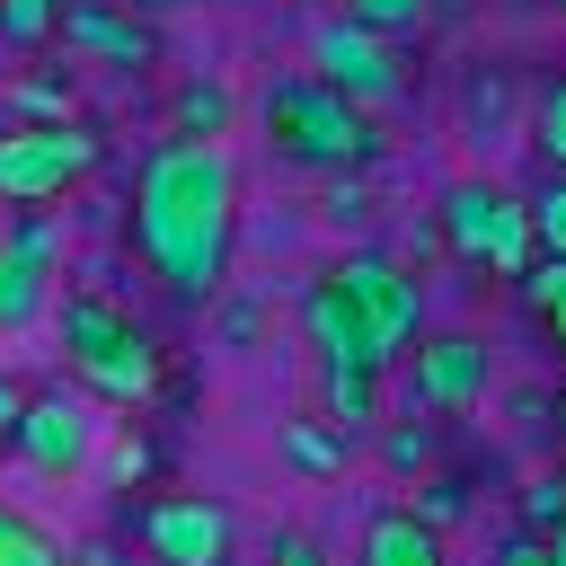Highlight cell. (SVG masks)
<instances>
[{
    "label": "cell",
    "instance_id": "obj_1",
    "mask_svg": "<svg viewBox=\"0 0 566 566\" xmlns=\"http://www.w3.org/2000/svg\"><path fill=\"white\" fill-rule=\"evenodd\" d=\"M230 239H239V159L221 142L168 133L133 168V248L177 301L230 292Z\"/></svg>",
    "mask_w": 566,
    "mask_h": 566
},
{
    "label": "cell",
    "instance_id": "obj_2",
    "mask_svg": "<svg viewBox=\"0 0 566 566\" xmlns=\"http://www.w3.org/2000/svg\"><path fill=\"white\" fill-rule=\"evenodd\" d=\"M256 124H265L274 159H292V168H354V159H371V150H380L371 115H363L345 88H327L318 71L265 80V97H256Z\"/></svg>",
    "mask_w": 566,
    "mask_h": 566
},
{
    "label": "cell",
    "instance_id": "obj_3",
    "mask_svg": "<svg viewBox=\"0 0 566 566\" xmlns=\"http://www.w3.org/2000/svg\"><path fill=\"white\" fill-rule=\"evenodd\" d=\"M318 283H327V292H336V310L354 318V336H363V363H371V371H389V363L424 336V292H416V274H407L398 256L354 248V256H336Z\"/></svg>",
    "mask_w": 566,
    "mask_h": 566
},
{
    "label": "cell",
    "instance_id": "obj_4",
    "mask_svg": "<svg viewBox=\"0 0 566 566\" xmlns=\"http://www.w3.org/2000/svg\"><path fill=\"white\" fill-rule=\"evenodd\" d=\"M62 345H71V371L106 398V407H142L159 389V345L97 292H71L62 301Z\"/></svg>",
    "mask_w": 566,
    "mask_h": 566
},
{
    "label": "cell",
    "instance_id": "obj_5",
    "mask_svg": "<svg viewBox=\"0 0 566 566\" xmlns=\"http://www.w3.org/2000/svg\"><path fill=\"white\" fill-rule=\"evenodd\" d=\"M442 239H451L469 265L504 274V283H522V265H531V248H539L531 203L504 195V186H486V177H451V186H442Z\"/></svg>",
    "mask_w": 566,
    "mask_h": 566
},
{
    "label": "cell",
    "instance_id": "obj_6",
    "mask_svg": "<svg viewBox=\"0 0 566 566\" xmlns=\"http://www.w3.org/2000/svg\"><path fill=\"white\" fill-rule=\"evenodd\" d=\"M97 159H106V142H97L80 115L9 124V133H0V203H53V195H71Z\"/></svg>",
    "mask_w": 566,
    "mask_h": 566
},
{
    "label": "cell",
    "instance_id": "obj_7",
    "mask_svg": "<svg viewBox=\"0 0 566 566\" xmlns=\"http://www.w3.org/2000/svg\"><path fill=\"white\" fill-rule=\"evenodd\" d=\"M486 371H495L486 336H460V327L451 336H416L398 354V389H407L416 416H469L486 398Z\"/></svg>",
    "mask_w": 566,
    "mask_h": 566
},
{
    "label": "cell",
    "instance_id": "obj_8",
    "mask_svg": "<svg viewBox=\"0 0 566 566\" xmlns=\"http://www.w3.org/2000/svg\"><path fill=\"white\" fill-rule=\"evenodd\" d=\"M124 531L159 557V566H230L239 557V531L212 495H150L124 513Z\"/></svg>",
    "mask_w": 566,
    "mask_h": 566
},
{
    "label": "cell",
    "instance_id": "obj_9",
    "mask_svg": "<svg viewBox=\"0 0 566 566\" xmlns=\"http://www.w3.org/2000/svg\"><path fill=\"white\" fill-rule=\"evenodd\" d=\"M310 62H318V80L345 88L354 106H389L398 80H407L398 53H389V35L363 27V18H327V27H310Z\"/></svg>",
    "mask_w": 566,
    "mask_h": 566
},
{
    "label": "cell",
    "instance_id": "obj_10",
    "mask_svg": "<svg viewBox=\"0 0 566 566\" xmlns=\"http://www.w3.org/2000/svg\"><path fill=\"white\" fill-rule=\"evenodd\" d=\"M9 451H18L35 478H80V469H88V451H97V416H88L71 389H44V398H27V416H18V433H9Z\"/></svg>",
    "mask_w": 566,
    "mask_h": 566
},
{
    "label": "cell",
    "instance_id": "obj_11",
    "mask_svg": "<svg viewBox=\"0 0 566 566\" xmlns=\"http://www.w3.org/2000/svg\"><path fill=\"white\" fill-rule=\"evenodd\" d=\"M53 265H62V230L44 212H27L9 239H0V336L35 327V310L53 301Z\"/></svg>",
    "mask_w": 566,
    "mask_h": 566
},
{
    "label": "cell",
    "instance_id": "obj_12",
    "mask_svg": "<svg viewBox=\"0 0 566 566\" xmlns=\"http://www.w3.org/2000/svg\"><path fill=\"white\" fill-rule=\"evenodd\" d=\"M354 566H451V557H442V531H424L407 504H389V513H371V522H363Z\"/></svg>",
    "mask_w": 566,
    "mask_h": 566
},
{
    "label": "cell",
    "instance_id": "obj_13",
    "mask_svg": "<svg viewBox=\"0 0 566 566\" xmlns=\"http://www.w3.org/2000/svg\"><path fill=\"white\" fill-rule=\"evenodd\" d=\"M62 27H71V44L97 53V62H150V35H142L115 0H62Z\"/></svg>",
    "mask_w": 566,
    "mask_h": 566
},
{
    "label": "cell",
    "instance_id": "obj_14",
    "mask_svg": "<svg viewBox=\"0 0 566 566\" xmlns=\"http://www.w3.org/2000/svg\"><path fill=\"white\" fill-rule=\"evenodd\" d=\"M318 398H327V424L354 442V433H380V371H354V363H318Z\"/></svg>",
    "mask_w": 566,
    "mask_h": 566
},
{
    "label": "cell",
    "instance_id": "obj_15",
    "mask_svg": "<svg viewBox=\"0 0 566 566\" xmlns=\"http://www.w3.org/2000/svg\"><path fill=\"white\" fill-rule=\"evenodd\" d=\"M283 460H292L301 478H336V469H345V433H336L327 416H292V424H283Z\"/></svg>",
    "mask_w": 566,
    "mask_h": 566
},
{
    "label": "cell",
    "instance_id": "obj_16",
    "mask_svg": "<svg viewBox=\"0 0 566 566\" xmlns=\"http://www.w3.org/2000/svg\"><path fill=\"white\" fill-rule=\"evenodd\" d=\"M0 566H71V548L35 522V513H18V504H0Z\"/></svg>",
    "mask_w": 566,
    "mask_h": 566
},
{
    "label": "cell",
    "instance_id": "obj_17",
    "mask_svg": "<svg viewBox=\"0 0 566 566\" xmlns=\"http://www.w3.org/2000/svg\"><path fill=\"white\" fill-rule=\"evenodd\" d=\"M177 133L186 142H221L230 133V88L221 80H186L177 88Z\"/></svg>",
    "mask_w": 566,
    "mask_h": 566
},
{
    "label": "cell",
    "instance_id": "obj_18",
    "mask_svg": "<svg viewBox=\"0 0 566 566\" xmlns=\"http://www.w3.org/2000/svg\"><path fill=\"white\" fill-rule=\"evenodd\" d=\"M531 142H539V159H548V177H566V71L539 88V106H531Z\"/></svg>",
    "mask_w": 566,
    "mask_h": 566
},
{
    "label": "cell",
    "instance_id": "obj_19",
    "mask_svg": "<svg viewBox=\"0 0 566 566\" xmlns=\"http://www.w3.org/2000/svg\"><path fill=\"white\" fill-rule=\"evenodd\" d=\"M407 513H416V522H424V531H451V522H460V513H469V486H460V478H424V486H416V504H407Z\"/></svg>",
    "mask_w": 566,
    "mask_h": 566
},
{
    "label": "cell",
    "instance_id": "obj_20",
    "mask_svg": "<svg viewBox=\"0 0 566 566\" xmlns=\"http://www.w3.org/2000/svg\"><path fill=\"white\" fill-rule=\"evenodd\" d=\"M62 27V0H0V35L9 44H44Z\"/></svg>",
    "mask_w": 566,
    "mask_h": 566
},
{
    "label": "cell",
    "instance_id": "obj_21",
    "mask_svg": "<svg viewBox=\"0 0 566 566\" xmlns=\"http://www.w3.org/2000/svg\"><path fill=\"white\" fill-rule=\"evenodd\" d=\"M380 460H389L398 478H416V469L433 460V433H424V424H380Z\"/></svg>",
    "mask_w": 566,
    "mask_h": 566
},
{
    "label": "cell",
    "instance_id": "obj_22",
    "mask_svg": "<svg viewBox=\"0 0 566 566\" xmlns=\"http://www.w3.org/2000/svg\"><path fill=\"white\" fill-rule=\"evenodd\" d=\"M531 230H539L548 256H566V177H548V186L531 195Z\"/></svg>",
    "mask_w": 566,
    "mask_h": 566
},
{
    "label": "cell",
    "instance_id": "obj_23",
    "mask_svg": "<svg viewBox=\"0 0 566 566\" xmlns=\"http://www.w3.org/2000/svg\"><path fill=\"white\" fill-rule=\"evenodd\" d=\"M424 9H433V0H345V18H363V27H380V35H407Z\"/></svg>",
    "mask_w": 566,
    "mask_h": 566
},
{
    "label": "cell",
    "instance_id": "obj_24",
    "mask_svg": "<svg viewBox=\"0 0 566 566\" xmlns=\"http://www.w3.org/2000/svg\"><path fill=\"white\" fill-rule=\"evenodd\" d=\"M212 301H221V292H212ZM221 336H230V345H239V354H248V345H256V336H265V310H256V301H248V292H230V301H221Z\"/></svg>",
    "mask_w": 566,
    "mask_h": 566
},
{
    "label": "cell",
    "instance_id": "obj_25",
    "mask_svg": "<svg viewBox=\"0 0 566 566\" xmlns=\"http://www.w3.org/2000/svg\"><path fill=\"white\" fill-rule=\"evenodd\" d=\"M522 301H531V310H557V301H566V256L522 265Z\"/></svg>",
    "mask_w": 566,
    "mask_h": 566
},
{
    "label": "cell",
    "instance_id": "obj_26",
    "mask_svg": "<svg viewBox=\"0 0 566 566\" xmlns=\"http://www.w3.org/2000/svg\"><path fill=\"white\" fill-rule=\"evenodd\" d=\"M522 513L548 531V522H566V478H531V495H522Z\"/></svg>",
    "mask_w": 566,
    "mask_h": 566
},
{
    "label": "cell",
    "instance_id": "obj_27",
    "mask_svg": "<svg viewBox=\"0 0 566 566\" xmlns=\"http://www.w3.org/2000/svg\"><path fill=\"white\" fill-rule=\"evenodd\" d=\"M486 566H548V539H539V531H513V539H495Z\"/></svg>",
    "mask_w": 566,
    "mask_h": 566
},
{
    "label": "cell",
    "instance_id": "obj_28",
    "mask_svg": "<svg viewBox=\"0 0 566 566\" xmlns=\"http://www.w3.org/2000/svg\"><path fill=\"white\" fill-rule=\"evenodd\" d=\"M274 566H327V548L310 531H274Z\"/></svg>",
    "mask_w": 566,
    "mask_h": 566
},
{
    "label": "cell",
    "instance_id": "obj_29",
    "mask_svg": "<svg viewBox=\"0 0 566 566\" xmlns=\"http://www.w3.org/2000/svg\"><path fill=\"white\" fill-rule=\"evenodd\" d=\"M71 566H124V539H80Z\"/></svg>",
    "mask_w": 566,
    "mask_h": 566
},
{
    "label": "cell",
    "instance_id": "obj_30",
    "mask_svg": "<svg viewBox=\"0 0 566 566\" xmlns=\"http://www.w3.org/2000/svg\"><path fill=\"white\" fill-rule=\"evenodd\" d=\"M115 478H124V486L150 478V442H124V451H115Z\"/></svg>",
    "mask_w": 566,
    "mask_h": 566
},
{
    "label": "cell",
    "instance_id": "obj_31",
    "mask_svg": "<svg viewBox=\"0 0 566 566\" xmlns=\"http://www.w3.org/2000/svg\"><path fill=\"white\" fill-rule=\"evenodd\" d=\"M18 416H27V389H9V380H0V433H18Z\"/></svg>",
    "mask_w": 566,
    "mask_h": 566
},
{
    "label": "cell",
    "instance_id": "obj_32",
    "mask_svg": "<svg viewBox=\"0 0 566 566\" xmlns=\"http://www.w3.org/2000/svg\"><path fill=\"white\" fill-rule=\"evenodd\" d=\"M539 539H548V566H566V522H548Z\"/></svg>",
    "mask_w": 566,
    "mask_h": 566
},
{
    "label": "cell",
    "instance_id": "obj_33",
    "mask_svg": "<svg viewBox=\"0 0 566 566\" xmlns=\"http://www.w3.org/2000/svg\"><path fill=\"white\" fill-rule=\"evenodd\" d=\"M539 318H548V336H557V345H566V301H557V310H539Z\"/></svg>",
    "mask_w": 566,
    "mask_h": 566
},
{
    "label": "cell",
    "instance_id": "obj_34",
    "mask_svg": "<svg viewBox=\"0 0 566 566\" xmlns=\"http://www.w3.org/2000/svg\"><path fill=\"white\" fill-rule=\"evenodd\" d=\"M548 424H557V433H566V389H557V398H548Z\"/></svg>",
    "mask_w": 566,
    "mask_h": 566
},
{
    "label": "cell",
    "instance_id": "obj_35",
    "mask_svg": "<svg viewBox=\"0 0 566 566\" xmlns=\"http://www.w3.org/2000/svg\"><path fill=\"white\" fill-rule=\"evenodd\" d=\"M133 9H195V0H133Z\"/></svg>",
    "mask_w": 566,
    "mask_h": 566
},
{
    "label": "cell",
    "instance_id": "obj_36",
    "mask_svg": "<svg viewBox=\"0 0 566 566\" xmlns=\"http://www.w3.org/2000/svg\"><path fill=\"white\" fill-rule=\"evenodd\" d=\"M433 9H469V0H433Z\"/></svg>",
    "mask_w": 566,
    "mask_h": 566
},
{
    "label": "cell",
    "instance_id": "obj_37",
    "mask_svg": "<svg viewBox=\"0 0 566 566\" xmlns=\"http://www.w3.org/2000/svg\"><path fill=\"white\" fill-rule=\"evenodd\" d=\"M539 9H557V18H566V0H539Z\"/></svg>",
    "mask_w": 566,
    "mask_h": 566
}]
</instances>
